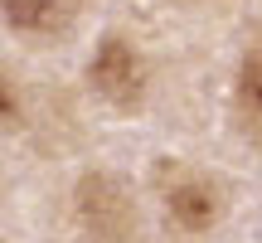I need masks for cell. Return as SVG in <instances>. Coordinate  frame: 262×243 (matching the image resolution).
Masks as SVG:
<instances>
[{
	"mask_svg": "<svg viewBox=\"0 0 262 243\" xmlns=\"http://www.w3.org/2000/svg\"><path fill=\"white\" fill-rule=\"evenodd\" d=\"M238 97L262 117V49H253L243 58V68H238Z\"/></svg>",
	"mask_w": 262,
	"mask_h": 243,
	"instance_id": "5b68a950",
	"label": "cell"
},
{
	"mask_svg": "<svg viewBox=\"0 0 262 243\" xmlns=\"http://www.w3.org/2000/svg\"><path fill=\"white\" fill-rule=\"evenodd\" d=\"M19 117H25V107H19V93H15V83L0 73V131L19 127Z\"/></svg>",
	"mask_w": 262,
	"mask_h": 243,
	"instance_id": "8992f818",
	"label": "cell"
},
{
	"mask_svg": "<svg viewBox=\"0 0 262 243\" xmlns=\"http://www.w3.org/2000/svg\"><path fill=\"white\" fill-rule=\"evenodd\" d=\"M88 83L112 107H136L141 93H146V58H141L126 39L107 34L102 44H97L93 64H88Z\"/></svg>",
	"mask_w": 262,
	"mask_h": 243,
	"instance_id": "7a4b0ae2",
	"label": "cell"
},
{
	"mask_svg": "<svg viewBox=\"0 0 262 243\" xmlns=\"http://www.w3.org/2000/svg\"><path fill=\"white\" fill-rule=\"evenodd\" d=\"M0 15L19 34H49L63 19V0H0Z\"/></svg>",
	"mask_w": 262,
	"mask_h": 243,
	"instance_id": "277c9868",
	"label": "cell"
},
{
	"mask_svg": "<svg viewBox=\"0 0 262 243\" xmlns=\"http://www.w3.org/2000/svg\"><path fill=\"white\" fill-rule=\"evenodd\" d=\"M73 209L88 243H136V205L117 175H107V170L83 175L73 190Z\"/></svg>",
	"mask_w": 262,
	"mask_h": 243,
	"instance_id": "6da1fadb",
	"label": "cell"
},
{
	"mask_svg": "<svg viewBox=\"0 0 262 243\" xmlns=\"http://www.w3.org/2000/svg\"><path fill=\"white\" fill-rule=\"evenodd\" d=\"M165 214L175 229H185V234H204V229H214L219 219V190L209 185V180H180V185H170L165 195Z\"/></svg>",
	"mask_w": 262,
	"mask_h": 243,
	"instance_id": "3957f363",
	"label": "cell"
}]
</instances>
